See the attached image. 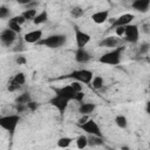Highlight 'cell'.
Here are the masks:
<instances>
[{"label": "cell", "mask_w": 150, "mask_h": 150, "mask_svg": "<svg viewBox=\"0 0 150 150\" xmlns=\"http://www.w3.org/2000/svg\"><path fill=\"white\" fill-rule=\"evenodd\" d=\"M91 59V55L89 52H87L84 48H77L75 52V60L79 63H87Z\"/></svg>", "instance_id": "5bb4252c"}, {"label": "cell", "mask_w": 150, "mask_h": 150, "mask_svg": "<svg viewBox=\"0 0 150 150\" xmlns=\"http://www.w3.org/2000/svg\"><path fill=\"white\" fill-rule=\"evenodd\" d=\"M9 15H11V11L5 6H0V19H6Z\"/></svg>", "instance_id": "f1b7e54d"}, {"label": "cell", "mask_w": 150, "mask_h": 150, "mask_svg": "<svg viewBox=\"0 0 150 150\" xmlns=\"http://www.w3.org/2000/svg\"><path fill=\"white\" fill-rule=\"evenodd\" d=\"M67 41V38L66 35L63 34H53V35H49L47 38H42L38 45L39 46H43V47H47V48H60L62 47Z\"/></svg>", "instance_id": "3957f363"}, {"label": "cell", "mask_w": 150, "mask_h": 150, "mask_svg": "<svg viewBox=\"0 0 150 150\" xmlns=\"http://www.w3.org/2000/svg\"><path fill=\"white\" fill-rule=\"evenodd\" d=\"M15 61H16V63H18L19 66H20V64H25V63H26V57H25V56H22V55H20V56H18V57H16V60H15Z\"/></svg>", "instance_id": "74e56055"}, {"label": "cell", "mask_w": 150, "mask_h": 150, "mask_svg": "<svg viewBox=\"0 0 150 150\" xmlns=\"http://www.w3.org/2000/svg\"><path fill=\"white\" fill-rule=\"evenodd\" d=\"M134 19H135V15L131 14V13L122 14V15H120L118 18H116L111 22V27H114V28H116V27H125V26L130 25Z\"/></svg>", "instance_id": "9c48e42d"}, {"label": "cell", "mask_w": 150, "mask_h": 150, "mask_svg": "<svg viewBox=\"0 0 150 150\" xmlns=\"http://www.w3.org/2000/svg\"><path fill=\"white\" fill-rule=\"evenodd\" d=\"M118 43H120L118 38H116V36H108V38H104L103 40H101L100 43H98V46L100 47H105V48L114 49V48L117 47Z\"/></svg>", "instance_id": "2e32d148"}, {"label": "cell", "mask_w": 150, "mask_h": 150, "mask_svg": "<svg viewBox=\"0 0 150 150\" xmlns=\"http://www.w3.org/2000/svg\"><path fill=\"white\" fill-rule=\"evenodd\" d=\"M12 80H13L16 84L22 86V84H25V82H26V75H25L23 73H21V71H20V73H16Z\"/></svg>", "instance_id": "484cf974"}, {"label": "cell", "mask_w": 150, "mask_h": 150, "mask_svg": "<svg viewBox=\"0 0 150 150\" xmlns=\"http://www.w3.org/2000/svg\"><path fill=\"white\" fill-rule=\"evenodd\" d=\"M36 14H38V12H36V9L34 8V9H26L21 15L25 18V20L27 21V20H34V18L36 16Z\"/></svg>", "instance_id": "d4e9b609"}, {"label": "cell", "mask_w": 150, "mask_h": 150, "mask_svg": "<svg viewBox=\"0 0 150 150\" xmlns=\"http://www.w3.org/2000/svg\"><path fill=\"white\" fill-rule=\"evenodd\" d=\"M74 32H75V40H76L77 48H84V47L90 42L91 36H90L88 33L81 30V29L79 28V26H76V25L74 26Z\"/></svg>", "instance_id": "52a82bcc"}, {"label": "cell", "mask_w": 150, "mask_h": 150, "mask_svg": "<svg viewBox=\"0 0 150 150\" xmlns=\"http://www.w3.org/2000/svg\"><path fill=\"white\" fill-rule=\"evenodd\" d=\"M71 88H73V90L75 91V93H79V91H82V86H81V83L80 82H76V81H73L70 84H69Z\"/></svg>", "instance_id": "1f68e13d"}, {"label": "cell", "mask_w": 150, "mask_h": 150, "mask_svg": "<svg viewBox=\"0 0 150 150\" xmlns=\"http://www.w3.org/2000/svg\"><path fill=\"white\" fill-rule=\"evenodd\" d=\"M16 36H18L16 33H14L13 30H11L9 28H6V29H4L0 33V41L5 46H11L16 40Z\"/></svg>", "instance_id": "8fae6325"}, {"label": "cell", "mask_w": 150, "mask_h": 150, "mask_svg": "<svg viewBox=\"0 0 150 150\" xmlns=\"http://www.w3.org/2000/svg\"><path fill=\"white\" fill-rule=\"evenodd\" d=\"M52 89L54 90L55 96H59V97L66 98V100H68V101H73V100H74L75 91L73 90V88H71L69 84H68V86H63V87H61V88L52 87Z\"/></svg>", "instance_id": "ba28073f"}, {"label": "cell", "mask_w": 150, "mask_h": 150, "mask_svg": "<svg viewBox=\"0 0 150 150\" xmlns=\"http://www.w3.org/2000/svg\"><path fill=\"white\" fill-rule=\"evenodd\" d=\"M30 101H32V97L29 93H22L15 98V104H27Z\"/></svg>", "instance_id": "44dd1931"}, {"label": "cell", "mask_w": 150, "mask_h": 150, "mask_svg": "<svg viewBox=\"0 0 150 150\" xmlns=\"http://www.w3.org/2000/svg\"><path fill=\"white\" fill-rule=\"evenodd\" d=\"M63 77H66V79H73L74 81L80 82V83L90 84V82H91V80L94 77V74L89 69H77V70H73L71 73H69L68 75H66Z\"/></svg>", "instance_id": "277c9868"}, {"label": "cell", "mask_w": 150, "mask_h": 150, "mask_svg": "<svg viewBox=\"0 0 150 150\" xmlns=\"http://www.w3.org/2000/svg\"><path fill=\"white\" fill-rule=\"evenodd\" d=\"M121 150H130V149H129V146H127V145H122V146H121Z\"/></svg>", "instance_id": "60d3db41"}, {"label": "cell", "mask_w": 150, "mask_h": 150, "mask_svg": "<svg viewBox=\"0 0 150 150\" xmlns=\"http://www.w3.org/2000/svg\"><path fill=\"white\" fill-rule=\"evenodd\" d=\"M108 18H109V11H107V9L98 11V12H95L94 14H91V20L97 25L105 22L108 20Z\"/></svg>", "instance_id": "9a60e30c"}, {"label": "cell", "mask_w": 150, "mask_h": 150, "mask_svg": "<svg viewBox=\"0 0 150 150\" xmlns=\"http://www.w3.org/2000/svg\"><path fill=\"white\" fill-rule=\"evenodd\" d=\"M131 7L141 13H146L150 7V0H135L131 2Z\"/></svg>", "instance_id": "4fadbf2b"}, {"label": "cell", "mask_w": 150, "mask_h": 150, "mask_svg": "<svg viewBox=\"0 0 150 150\" xmlns=\"http://www.w3.org/2000/svg\"><path fill=\"white\" fill-rule=\"evenodd\" d=\"M124 39L125 41L130 42V43H136L139 40V28L137 25H128L125 26V30H124Z\"/></svg>", "instance_id": "8992f818"}, {"label": "cell", "mask_w": 150, "mask_h": 150, "mask_svg": "<svg viewBox=\"0 0 150 150\" xmlns=\"http://www.w3.org/2000/svg\"><path fill=\"white\" fill-rule=\"evenodd\" d=\"M8 28L11 30H13L14 33H16V34H19L21 32V26L18 25V23H15V22H13V21H11V20L8 21Z\"/></svg>", "instance_id": "83f0119b"}, {"label": "cell", "mask_w": 150, "mask_h": 150, "mask_svg": "<svg viewBox=\"0 0 150 150\" xmlns=\"http://www.w3.org/2000/svg\"><path fill=\"white\" fill-rule=\"evenodd\" d=\"M20 87H21V86L16 84L13 80H11V81L7 83V90H8V91H15V90L20 89Z\"/></svg>", "instance_id": "4dcf8cb0"}, {"label": "cell", "mask_w": 150, "mask_h": 150, "mask_svg": "<svg viewBox=\"0 0 150 150\" xmlns=\"http://www.w3.org/2000/svg\"><path fill=\"white\" fill-rule=\"evenodd\" d=\"M124 30H125V27H116V28H115V33H116V35L120 36V38L124 36Z\"/></svg>", "instance_id": "d590c367"}, {"label": "cell", "mask_w": 150, "mask_h": 150, "mask_svg": "<svg viewBox=\"0 0 150 150\" xmlns=\"http://www.w3.org/2000/svg\"><path fill=\"white\" fill-rule=\"evenodd\" d=\"M142 29H143V32L146 33V34H149V32H150V30H149V25H148V23H144V25L142 26Z\"/></svg>", "instance_id": "ab89813d"}, {"label": "cell", "mask_w": 150, "mask_h": 150, "mask_svg": "<svg viewBox=\"0 0 150 150\" xmlns=\"http://www.w3.org/2000/svg\"><path fill=\"white\" fill-rule=\"evenodd\" d=\"M49 103H50L54 108H56V109L59 110V112L61 114V116H63L64 112H66V110H67V107H68L69 101L66 100V98L59 97V96H54V97H52V98L49 100Z\"/></svg>", "instance_id": "30bf717a"}, {"label": "cell", "mask_w": 150, "mask_h": 150, "mask_svg": "<svg viewBox=\"0 0 150 150\" xmlns=\"http://www.w3.org/2000/svg\"><path fill=\"white\" fill-rule=\"evenodd\" d=\"M75 142H76V146H77V149H80V150H83L84 148L88 146L87 135H80V136L75 139Z\"/></svg>", "instance_id": "603a6c76"}, {"label": "cell", "mask_w": 150, "mask_h": 150, "mask_svg": "<svg viewBox=\"0 0 150 150\" xmlns=\"http://www.w3.org/2000/svg\"><path fill=\"white\" fill-rule=\"evenodd\" d=\"M90 84H91V87L95 90H100V89H102V87L104 84V80L101 76H94L93 80H91V82H90Z\"/></svg>", "instance_id": "7402d4cb"}, {"label": "cell", "mask_w": 150, "mask_h": 150, "mask_svg": "<svg viewBox=\"0 0 150 150\" xmlns=\"http://www.w3.org/2000/svg\"><path fill=\"white\" fill-rule=\"evenodd\" d=\"M15 109H16V112L21 114L25 110H27V107H26V104H15Z\"/></svg>", "instance_id": "8d00e7d4"}, {"label": "cell", "mask_w": 150, "mask_h": 150, "mask_svg": "<svg viewBox=\"0 0 150 150\" xmlns=\"http://www.w3.org/2000/svg\"><path fill=\"white\" fill-rule=\"evenodd\" d=\"M73 141H74V139H73L71 137L63 136V137H60V138L57 139L56 145H57L59 148H61V149H67V148H69V145L71 144Z\"/></svg>", "instance_id": "d6986e66"}, {"label": "cell", "mask_w": 150, "mask_h": 150, "mask_svg": "<svg viewBox=\"0 0 150 150\" xmlns=\"http://www.w3.org/2000/svg\"><path fill=\"white\" fill-rule=\"evenodd\" d=\"M123 50H124V47H116V48L104 53L103 55H101L98 59V62L104 63V64H109V66H117L121 63Z\"/></svg>", "instance_id": "6da1fadb"}, {"label": "cell", "mask_w": 150, "mask_h": 150, "mask_svg": "<svg viewBox=\"0 0 150 150\" xmlns=\"http://www.w3.org/2000/svg\"><path fill=\"white\" fill-rule=\"evenodd\" d=\"M96 109V104L95 103H90V102H87V103H81L80 107H79V112L81 115H90L94 110Z\"/></svg>", "instance_id": "e0dca14e"}, {"label": "cell", "mask_w": 150, "mask_h": 150, "mask_svg": "<svg viewBox=\"0 0 150 150\" xmlns=\"http://www.w3.org/2000/svg\"><path fill=\"white\" fill-rule=\"evenodd\" d=\"M115 123L121 129H125L128 127V120H127V117L124 115H117L115 117Z\"/></svg>", "instance_id": "cb8c5ba5"}, {"label": "cell", "mask_w": 150, "mask_h": 150, "mask_svg": "<svg viewBox=\"0 0 150 150\" xmlns=\"http://www.w3.org/2000/svg\"><path fill=\"white\" fill-rule=\"evenodd\" d=\"M42 39V30L41 29H34L30 32H27L23 35V40L27 43H38Z\"/></svg>", "instance_id": "7c38bea8"}, {"label": "cell", "mask_w": 150, "mask_h": 150, "mask_svg": "<svg viewBox=\"0 0 150 150\" xmlns=\"http://www.w3.org/2000/svg\"><path fill=\"white\" fill-rule=\"evenodd\" d=\"M88 139V146H100L104 144L103 137H98V136H87Z\"/></svg>", "instance_id": "ac0fdd59"}, {"label": "cell", "mask_w": 150, "mask_h": 150, "mask_svg": "<svg viewBox=\"0 0 150 150\" xmlns=\"http://www.w3.org/2000/svg\"><path fill=\"white\" fill-rule=\"evenodd\" d=\"M82 131H84L88 136H98V137H103L102 136V131L98 127V124L93 120V118H89L86 123L83 124H80L77 125Z\"/></svg>", "instance_id": "5b68a950"}, {"label": "cell", "mask_w": 150, "mask_h": 150, "mask_svg": "<svg viewBox=\"0 0 150 150\" xmlns=\"http://www.w3.org/2000/svg\"><path fill=\"white\" fill-rule=\"evenodd\" d=\"M47 19H48V13H47V11H42V12H40V13L36 14V16L34 18L33 22H34V25L38 26V25H41V23L46 22Z\"/></svg>", "instance_id": "ffe728a7"}, {"label": "cell", "mask_w": 150, "mask_h": 150, "mask_svg": "<svg viewBox=\"0 0 150 150\" xmlns=\"http://www.w3.org/2000/svg\"><path fill=\"white\" fill-rule=\"evenodd\" d=\"M26 107H27V109H28L29 111L34 112V111L38 109V103L34 102V101H30V102H28V103L26 104Z\"/></svg>", "instance_id": "836d02e7"}, {"label": "cell", "mask_w": 150, "mask_h": 150, "mask_svg": "<svg viewBox=\"0 0 150 150\" xmlns=\"http://www.w3.org/2000/svg\"><path fill=\"white\" fill-rule=\"evenodd\" d=\"M83 98H84V94H83L82 91H79V93H75V96H74V101H77V102H80V103H82V101H83Z\"/></svg>", "instance_id": "e575fe53"}, {"label": "cell", "mask_w": 150, "mask_h": 150, "mask_svg": "<svg viewBox=\"0 0 150 150\" xmlns=\"http://www.w3.org/2000/svg\"><path fill=\"white\" fill-rule=\"evenodd\" d=\"M11 21H13V22H15V23H18V25H22V23H25L26 22V20H25V18L21 15V14H19V15H15V16H12L11 19H9Z\"/></svg>", "instance_id": "f546056e"}, {"label": "cell", "mask_w": 150, "mask_h": 150, "mask_svg": "<svg viewBox=\"0 0 150 150\" xmlns=\"http://www.w3.org/2000/svg\"><path fill=\"white\" fill-rule=\"evenodd\" d=\"M20 115L19 114H12V115H6V116H0V128L13 135L15 132L16 127L20 123Z\"/></svg>", "instance_id": "7a4b0ae2"}, {"label": "cell", "mask_w": 150, "mask_h": 150, "mask_svg": "<svg viewBox=\"0 0 150 150\" xmlns=\"http://www.w3.org/2000/svg\"><path fill=\"white\" fill-rule=\"evenodd\" d=\"M88 120H89V117H88L87 115H82V117H81V118H79L77 125H80V124H83V123H86V122H87Z\"/></svg>", "instance_id": "f35d334b"}, {"label": "cell", "mask_w": 150, "mask_h": 150, "mask_svg": "<svg viewBox=\"0 0 150 150\" xmlns=\"http://www.w3.org/2000/svg\"><path fill=\"white\" fill-rule=\"evenodd\" d=\"M149 48H150V45L148 42L142 43L141 47H139V54H146L149 52Z\"/></svg>", "instance_id": "d6a6232c"}, {"label": "cell", "mask_w": 150, "mask_h": 150, "mask_svg": "<svg viewBox=\"0 0 150 150\" xmlns=\"http://www.w3.org/2000/svg\"><path fill=\"white\" fill-rule=\"evenodd\" d=\"M83 14H84V11H83L81 7H79V6H75V7H73V8L70 9V15H71L73 18H75V19L81 18Z\"/></svg>", "instance_id": "4316f807"}]
</instances>
